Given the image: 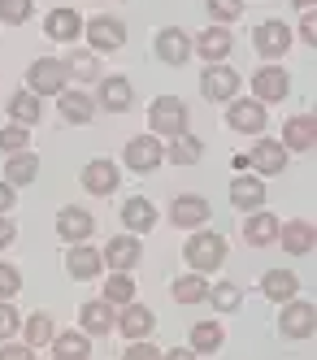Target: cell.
Returning a JSON list of instances; mask_svg holds the SVG:
<instances>
[{"label":"cell","instance_id":"cell-1","mask_svg":"<svg viewBox=\"0 0 317 360\" xmlns=\"http://www.w3.org/2000/svg\"><path fill=\"white\" fill-rule=\"evenodd\" d=\"M187 105L178 96H156L152 109H148V122H152V135H187Z\"/></svg>","mask_w":317,"mask_h":360},{"label":"cell","instance_id":"cell-2","mask_svg":"<svg viewBox=\"0 0 317 360\" xmlns=\"http://www.w3.org/2000/svg\"><path fill=\"white\" fill-rule=\"evenodd\" d=\"M66 83H70L66 61L39 57V61H31V70H26V91H35V96H61Z\"/></svg>","mask_w":317,"mask_h":360},{"label":"cell","instance_id":"cell-3","mask_svg":"<svg viewBox=\"0 0 317 360\" xmlns=\"http://www.w3.org/2000/svg\"><path fill=\"white\" fill-rule=\"evenodd\" d=\"M226 261V239L213 235V230H200V235L187 239V265L196 274H209V269H222Z\"/></svg>","mask_w":317,"mask_h":360},{"label":"cell","instance_id":"cell-4","mask_svg":"<svg viewBox=\"0 0 317 360\" xmlns=\"http://www.w3.org/2000/svg\"><path fill=\"white\" fill-rule=\"evenodd\" d=\"M252 96L261 100V105H278V100L292 96V74H287L282 65H261L252 74Z\"/></svg>","mask_w":317,"mask_h":360},{"label":"cell","instance_id":"cell-5","mask_svg":"<svg viewBox=\"0 0 317 360\" xmlns=\"http://www.w3.org/2000/svg\"><path fill=\"white\" fill-rule=\"evenodd\" d=\"M317 326V308L309 300H287L282 304V317H278V334L282 339H309Z\"/></svg>","mask_w":317,"mask_h":360},{"label":"cell","instance_id":"cell-6","mask_svg":"<svg viewBox=\"0 0 317 360\" xmlns=\"http://www.w3.org/2000/svg\"><path fill=\"white\" fill-rule=\"evenodd\" d=\"M200 91H204V100H213V105L235 100V91H240V74H235L226 61H213V65L200 74Z\"/></svg>","mask_w":317,"mask_h":360},{"label":"cell","instance_id":"cell-7","mask_svg":"<svg viewBox=\"0 0 317 360\" xmlns=\"http://www.w3.org/2000/svg\"><path fill=\"white\" fill-rule=\"evenodd\" d=\"M122 161H126V169H135V174H152L156 165L166 161V148L156 143V135H135V139L126 143Z\"/></svg>","mask_w":317,"mask_h":360},{"label":"cell","instance_id":"cell-8","mask_svg":"<svg viewBox=\"0 0 317 360\" xmlns=\"http://www.w3.org/2000/svg\"><path fill=\"white\" fill-rule=\"evenodd\" d=\"M252 48L261 57H282L287 48H292V27H287V22H278V18H270V22H261V27L252 31Z\"/></svg>","mask_w":317,"mask_h":360},{"label":"cell","instance_id":"cell-9","mask_svg":"<svg viewBox=\"0 0 317 360\" xmlns=\"http://www.w3.org/2000/svg\"><path fill=\"white\" fill-rule=\"evenodd\" d=\"M152 48H156V57H161L166 65H187V57H192V35L182 31V27H161V31H156V39H152Z\"/></svg>","mask_w":317,"mask_h":360},{"label":"cell","instance_id":"cell-10","mask_svg":"<svg viewBox=\"0 0 317 360\" xmlns=\"http://www.w3.org/2000/svg\"><path fill=\"white\" fill-rule=\"evenodd\" d=\"M266 109H261V100H230V109H226V122H230V131H240V135H261L266 131Z\"/></svg>","mask_w":317,"mask_h":360},{"label":"cell","instance_id":"cell-11","mask_svg":"<svg viewBox=\"0 0 317 360\" xmlns=\"http://www.w3.org/2000/svg\"><path fill=\"white\" fill-rule=\"evenodd\" d=\"M248 165L256 169V178H274L287 169V148L278 139H256L252 152H248Z\"/></svg>","mask_w":317,"mask_h":360},{"label":"cell","instance_id":"cell-12","mask_svg":"<svg viewBox=\"0 0 317 360\" xmlns=\"http://www.w3.org/2000/svg\"><path fill=\"white\" fill-rule=\"evenodd\" d=\"M278 143H282L287 152H309V148L317 143V122H313V113H292V117H287Z\"/></svg>","mask_w":317,"mask_h":360},{"label":"cell","instance_id":"cell-13","mask_svg":"<svg viewBox=\"0 0 317 360\" xmlns=\"http://www.w3.org/2000/svg\"><path fill=\"white\" fill-rule=\"evenodd\" d=\"M87 39L96 53H118V48L126 44V27L118 18H92L87 22Z\"/></svg>","mask_w":317,"mask_h":360},{"label":"cell","instance_id":"cell-14","mask_svg":"<svg viewBox=\"0 0 317 360\" xmlns=\"http://www.w3.org/2000/svg\"><path fill=\"white\" fill-rule=\"evenodd\" d=\"M100 252L96 248H87V239L83 243H74L70 252H66V269H70V278H78V282H96L100 278Z\"/></svg>","mask_w":317,"mask_h":360},{"label":"cell","instance_id":"cell-15","mask_svg":"<svg viewBox=\"0 0 317 360\" xmlns=\"http://www.w3.org/2000/svg\"><path fill=\"white\" fill-rule=\"evenodd\" d=\"M139 256H144V248H139L135 235H113L100 261L109 265V269H135V265H139Z\"/></svg>","mask_w":317,"mask_h":360},{"label":"cell","instance_id":"cell-16","mask_svg":"<svg viewBox=\"0 0 317 360\" xmlns=\"http://www.w3.org/2000/svg\"><path fill=\"white\" fill-rule=\"evenodd\" d=\"M230 48H235V35H230L226 27H218V22H213V27H209V31L192 44V53H200L209 65H213V61H226V57H230Z\"/></svg>","mask_w":317,"mask_h":360},{"label":"cell","instance_id":"cell-17","mask_svg":"<svg viewBox=\"0 0 317 360\" xmlns=\"http://www.w3.org/2000/svg\"><path fill=\"white\" fill-rule=\"evenodd\" d=\"M118 183H122V178H118V165L113 161H87L83 165V187L92 191V195H113L118 191Z\"/></svg>","mask_w":317,"mask_h":360},{"label":"cell","instance_id":"cell-18","mask_svg":"<svg viewBox=\"0 0 317 360\" xmlns=\"http://www.w3.org/2000/svg\"><path fill=\"white\" fill-rule=\"evenodd\" d=\"M92 230H96V217L83 213V209H74V204L57 213V235H61L66 243H83V239H92Z\"/></svg>","mask_w":317,"mask_h":360},{"label":"cell","instance_id":"cell-19","mask_svg":"<svg viewBox=\"0 0 317 360\" xmlns=\"http://www.w3.org/2000/svg\"><path fill=\"white\" fill-rule=\"evenodd\" d=\"M230 204L235 209H261L266 204V183H261L256 174H240V178H230Z\"/></svg>","mask_w":317,"mask_h":360},{"label":"cell","instance_id":"cell-20","mask_svg":"<svg viewBox=\"0 0 317 360\" xmlns=\"http://www.w3.org/2000/svg\"><path fill=\"white\" fill-rule=\"evenodd\" d=\"M170 221L178 230H187V226H204L209 221V200L204 195H178L170 204Z\"/></svg>","mask_w":317,"mask_h":360},{"label":"cell","instance_id":"cell-21","mask_svg":"<svg viewBox=\"0 0 317 360\" xmlns=\"http://www.w3.org/2000/svg\"><path fill=\"white\" fill-rule=\"evenodd\" d=\"M278 243H282V252H292V256H309L313 252V226L304 217H292L287 226H278Z\"/></svg>","mask_w":317,"mask_h":360},{"label":"cell","instance_id":"cell-22","mask_svg":"<svg viewBox=\"0 0 317 360\" xmlns=\"http://www.w3.org/2000/svg\"><path fill=\"white\" fill-rule=\"evenodd\" d=\"M44 31H48V39H61V44H70V39H78V35H83V18H78L70 5H61V9H52V13H48Z\"/></svg>","mask_w":317,"mask_h":360},{"label":"cell","instance_id":"cell-23","mask_svg":"<svg viewBox=\"0 0 317 360\" xmlns=\"http://www.w3.org/2000/svg\"><path fill=\"white\" fill-rule=\"evenodd\" d=\"M261 295L287 304V300H296V295H300V278H296L292 269H270L266 278H261Z\"/></svg>","mask_w":317,"mask_h":360},{"label":"cell","instance_id":"cell-24","mask_svg":"<svg viewBox=\"0 0 317 360\" xmlns=\"http://www.w3.org/2000/svg\"><path fill=\"white\" fill-rule=\"evenodd\" d=\"M130 100H135V87H130L122 74H109V79L100 83V109H109V113H126V109H130Z\"/></svg>","mask_w":317,"mask_h":360},{"label":"cell","instance_id":"cell-25","mask_svg":"<svg viewBox=\"0 0 317 360\" xmlns=\"http://www.w3.org/2000/svg\"><path fill=\"white\" fill-rule=\"evenodd\" d=\"M156 317H152V308L144 304H122V317H118V330L126 334V339H144V334H152Z\"/></svg>","mask_w":317,"mask_h":360},{"label":"cell","instance_id":"cell-26","mask_svg":"<svg viewBox=\"0 0 317 360\" xmlns=\"http://www.w3.org/2000/svg\"><path fill=\"white\" fill-rule=\"evenodd\" d=\"M122 221H126V230H135V235L152 230V226H156V209H152V200L130 195V200L122 204Z\"/></svg>","mask_w":317,"mask_h":360},{"label":"cell","instance_id":"cell-27","mask_svg":"<svg viewBox=\"0 0 317 360\" xmlns=\"http://www.w3.org/2000/svg\"><path fill=\"white\" fill-rule=\"evenodd\" d=\"M83 330L87 334H109L113 326H118V313H113V304L109 300H92V304H83Z\"/></svg>","mask_w":317,"mask_h":360},{"label":"cell","instance_id":"cell-28","mask_svg":"<svg viewBox=\"0 0 317 360\" xmlns=\"http://www.w3.org/2000/svg\"><path fill=\"white\" fill-rule=\"evenodd\" d=\"M35 174H39V157L35 152H9V165H5V183L13 187H26V183H35Z\"/></svg>","mask_w":317,"mask_h":360},{"label":"cell","instance_id":"cell-29","mask_svg":"<svg viewBox=\"0 0 317 360\" xmlns=\"http://www.w3.org/2000/svg\"><path fill=\"white\" fill-rule=\"evenodd\" d=\"M52 356H57V360H87V356H92V343H87V330L52 334Z\"/></svg>","mask_w":317,"mask_h":360},{"label":"cell","instance_id":"cell-30","mask_svg":"<svg viewBox=\"0 0 317 360\" xmlns=\"http://www.w3.org/2000/svg\"><path fill=\"white\" fill-rule=\"evenodd\" d=\"M244 239H248L252 248H270V243L278 239V221H274V213H256V209H252V217L244 221Z\"/></svg>","mask_w":317,"mask_h":360},{"label":"cell","instance_id":"cell-31","mask_svg":"<svg viewBox=\"0 0 317 360\" xmlns=\"http://www.w3.org/2000/svg\"><path fill=\"white\" fill-rule=\"evenodd\" d=\"M57 100H61V117H66L70 126H87V122H92V113H96L92 96H83V91H61Z\"/></svg>","mask_w":317,"mask_h":360},{"label":"cell","instance_id":"cell-32","mask_svg":"<svg viewBox=\"0 0 317 360\" xmlns=\"http://www.w3.org/2000/svg\"><path fill=\"white\" fill-rule=\"evenodd\" d=\"M222 343H226V330H222V321H200V326L192 330V352H196V356L222 352Z\"/></svg>","mask_w":317,"mask_h":360},{"label":"cell","instance_id":"cell-33","mask_svg":"<svg viewBox=\"0 0 317 360\" xmlns=\"http://www.w3.org/2000/svg\"><path fill=\"white\" fill-rule=\"evenodd\" d=\"M39 113H44V109H39V96H35V91H18V96L9 100V117H13L18 126H35Z\"/></svg>","mask_w":317,"mask_h":360},{"label":"cell","instance_id":"cell-34","mask_svg":"<svg viewBox=\"0 0 317 360\" xmlns=\"http://www.w3.org/2000/svg\"><path fill=\"white\" fill-rule=\"evenodd\" d=\"M170 291H174V300H178V304H200V300L209 295V282H204L200 274H182Z\"/></svg>","mask_w":317,"mask_h":360},{"label":"cell","instance_id":"cell-35","mask_svg":"<svg viewBox=\"0 0 317 360\" xmlns=\"http://www.w3.org/2000/svg\"><path fill=\"white\" fill-rule=\"evenodd\" d=\"M104 300H109V304H130V300H135V282H130L126 269L109 274V282H104Z\"/></svg>","mask_w":317,"mask_h":360},{"label":"cell","instance_id":"cell-36","mask_svg":"<svg viewBox=\"0 0 317 360\" xmlns=\"http://www.w3.org/2000/svg\"><path fill=\"white\" fill-rule=\"evenodd\" d=\"M209 304L218 308V313H235V308H240V287H235V282H218V287H209V295H204Z\"/></svg>","mask_w":317,"mask_h":360},{"label":"cell","instance_id":"cell-37","mask_svg":"<svg viewBox=\"0 0 317 360\" xmlns=\"http://www.w3.org/2000/svg\"><path fill=\"white\" fill-rule=\"evenodd\" d=\"M166 161H174V165H196L200 161V139L196 135H178V143L166 152Z\"/></svg>","mask_w":317,"mask_h":360},{"label":"cell","instance_id":"cell-38","mask_svg":"<svg viewBox=\"0 0 317 360\" xmlns=\"http://www.w3.org/2000/svg\"><path fill=\"white\" fill-rule=\"evenodd\" d=\"M26 339H31V347L52 343V317L48 313H31V317H26Z\"/></svg>","mask_w":317,"mask_h":360},{"label":"cell","instance_id":"cell-39","mask_svg":"<svg viewBox=\"0 0 317 360\" xmlns=\"http://www.w3.org/2000/svg\"><path fill=\"white\" fill-rule=\"evenodd\" d=\"M204 13L213 18L218 27H226V22H235L244 13V5H240V0H204Z\"/></svg>","mask_w":317,"mask_h":360},{"label":"cell","instance_id":"cell-40","mask_svg":"<svg viewBox=\"0 0 317 360\" xmlns=\"http://www.w3.org/2000/svg\"><path fill=\"white\" fill-rule=\"evenodd\" d=\"M66 70L74 74V79H83V83L100 74V65H96V57H92V53H70V57H66Z\"/></svg>","mask_w":317,"mask_h":360},{"label":"cell","instance_id":"cell-41","mask_svg":"<svg viewBox=\"0 0 317 360\" xmlns=\"http://www.w3.org/2000/svg\"><path fill=\"white\" fill-rule=\"evenodd\" d=\"M26 18H31V0H0V22H9V27H22Z\"/></svg>","mask_w":317,"mask_h":360},{"label":"cell","instance_id":"cell-42","mask_svg":"<svg viewBox=\"0 0 317 360\" xmlns=\"http://www.w3.org/2000/svg\"><path fill=\"white\" fill-rule=\"evenodd\" d=\"M18 326H22L18 308H13L9 300H0V339H13V334H18Z\"/></svg>","mask_w":317,"mask_h":360},{"label":"cell","instance_id":"cell-43","mask_svg":"<svg viewBox=\"0 0 317 360\" xmlns=\"http://www.w3.org/2000/svg\"><path fill=\"white\" fill-rule=\"evenodd\" d=\"M26 143H31V139H26V126H5V131H0V148H5V152H22Z\"/></svg>","mask_w":317,"mask_h":360},{"label":"cell","instance_id":"cell-44","mask_svg":"<svg viewBox=\"0 0 317 360\" xmlns=\"http://www.w3.org/2000/svg\"><path fill=\"white\" fill-rule=\"evenodd\" d=\"M22 291V274L13 265H0V300H13Z\"/></svg>","mask_w":317,"mask_h":360},{"label":"cell","instance_id":"cell-45","mask_svg":"<svg viewBox=\"0 0 317 360\" xmlns=\"http://www.w3.org/2000/svg\"><path fill=\"white\" fill-rule=\"evenodd\" d=\"M122 356H126V360H148V356H156V347H148L144 339H130V347H126Z\"/></svg>","mask_w":317,"mask_h":360},{"label":"cell","instance_id":"cell-46","mask_svg":"<svg viewBox=\"0 0 317 360\" xmlns=\"http://www.w3.org/2000/svg\"><path fill=\"white\" fill-rule=\"evenodd\" d=\"M0 360H31V347H18V343L9 339L5 347H0Z\"/></svg>","mask_w":317,"mask_h":360},{"label":"cell","instance_id":"cell-47","mask_svg":"<svg viewBox=\"0 0 317 360\" xmlns=\"http://www.w3.org/2000/svg\"><path fill=\"white\" fill-rule=\"evenodd\" d=\"M13 239H18L13 217H0V248H13Z\"/></svg>","mask_w":317,"mask_h":360},{"label":"cell","instance_id":"cell-48","mask_svg":"<svg viewBox=\"0 0 317 360\" xmlns=\"http://www.w3.org/2000/svg\"><path fill=\"white\" fill-rule=\"evenodd\" d=\"M313 35H317V22H313V9H304V22H300V39H304V44H313Z\"/></svg>","mask_w":317,"mask_h":360},{"label":"cell","instance_id":"cell-49","mask_svg":"<svg viewBox=\"0 0 317 360\" xmlns=\"http://www.w3.org/2000/svg\"><path fill=\"white\" fill-rule=\"evenodd\" d=\"M0 213H13V183H0Z\"/></svg>","mask_w":317,"mask_h":360},{"label":"cell","instance_id":"cell-50","mask_svg":"<svg viewBox=\"0 0 317 360\" xmlns=\"http://www.w3.org/2000/svg\"><path fill=\"white\" fill-rule=\"evenodd\" d=\"M292 5H296V9H313V5H317V0H292Z\"/></svg>","mask_w":317,"mask_h":360}]
</instances>
